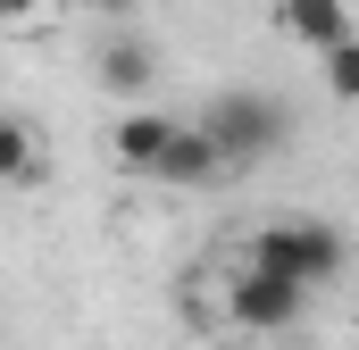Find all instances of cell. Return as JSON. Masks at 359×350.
<instances>
[{
  "instance_id": "6da1fadb",
  "label": "cell",
  "mask_w": 359,
  "mask_h": 350,
  "mask_svg": "<svg viewBox=\"0 0 359 350\" xmlns=\"http://www.w3.org/2000/svg\"><path fill=\"white\" fill-rule=\"evenodd\" d=\"M243 267H268V275H284V284H326V275H343V234L334 225H318V217H268L259 234H251V251H243Z\"/></svg>"
},
{
  "instance_id": "7a4b0ae2",
  "label": "cell",
  "mask_w": 359,
  "mask_h": 350,
  "mask_svg": "<svg viewBox=\"0 0 359 350\" xmlns=\"http://www.w3.org/2000/svg\"><path fill=\"white\" fill-rule=\"evenodd\" d=\"M201 125L217 134V150H226L234 167H259L276 142H284V117H276L268 92H217V100L201 108Z\"/></svg>"
},
{
  "instance_id": "3957f363",
  "label": "cell",
  "mask_w": 359,
  "mask_h": 350,
  "mask_svg": "<svg viewBox=\"0 0 359 350\" xmlns=\"http://www.w3.org/2000/svg\"><path fill=\"white\" fill-rule=\"evenodd\" d=\"M301 284H284L268 267H234V284H226V317L243 326V334H276V326H292L301 317Z\"/></svg>"
},
{
  "instance_id": "277c9868",
  "label": "cell",
  "mask_w": 359,
  "mask_h": 350,
  "mask_svg": "<svg viewBox=\"0 0 359 350\" xmlns=\"http://www.w3.org/2000/svg\"><path fill=\"white\" fill-rule=\"evenodd\" d=\"M276 25H284L292 42H309L318 59H326V50H343V42H359L351 0H276Z\"/></svg>"
},
{
  "instance_id": "5b68a950",
  "label": "cell",
  "mask_w": 359,
  "mask_h": 350,
  "mask_svg": "<svg viewBox=\"0 0 359 350\" xmlns=\"http://www.w3.org/2000/svg\"><path fill=\"white\" fill-rule=\"evenodd\" d=\"M226 150H217V134L209 125H176V142H168V159H159V175L151 183H176V192H192V183H226Z\"/></svg>"
},
{
  "instance_id": "8992f818",
  "label": "cell",
  "mask_w": 359,
  "mask_h": 350,
  "mask_svg": "<svg viewBox=\"0 0 359 350\" xmlns=\"http://www.w3.org/2000/svg\"><path fill=\"white\" fill-rule=\"evenodd\" d=\"M92 76H100V92H109V100L142 108V92H151V76H159V59H151V42L109 34V42H100V59H92Z\"/></svg>"
},
{
  "instance_id": "52a82bcc",
  "label": "cell",
  "mask_w": 359,
  "mask_h": 350,
  "mask_svg": "<svg viewBox=\"0 0 359 350\" xmlns=\"http://www.w3.org/2000/svg\"><path fill=\"white\" fill-rule=\"evenodd\" d=\"M168 142H176V117H159V108H126V117L109 125V150H117V167H134V175H159Z\"/></svg>"
},
{
  "instance_id": "ba28073f",
  "label": "cell",
  "mask_w": 359,
  "mask_h": 350,
  "mask_svg": "<svg viewBox=\"0 0 359 350\" xmlns=\"http://www.w3.org/2000/svg\"><path fill=\"white\" fill-rule=\"evenodd\" d=\"M0 175H8L17 192H34V183L50 175V150H42V134H34V117H25V108H8V117H0Z\"/></svg>"
},
{
  "instance_id": "9c48e42d",
  "label": "cell",
  "mask_w": 359,
  "mask_h": 350,
  "mask_svg": "<svg viewBox=\"0 0 359 350\" xmlns=\"http://www.w3.org/2000/svg\"><path fill=\"white\" fill-rule=\"evenodd\" d=\"M318 76H326V92H334V100H359V42L326 50V59H318Z\"/></svg>"
},
{
  "instance_id": "30bf717a",
  "label": "cell",
  "mask_w": 359,
  "mask_h": 350,
  "mask_svg": "<svg viewBox=\"0 0 359 350\" xmlns=\"http://www.w3.org/2000/svg\"><path fill=\"white\" fill-rule=\"evenodd\" d=\"M67 8H84V17H134V0H67Z\"/></svg>"
},
{
  "instance_id": "8fae6325",
  "label": "cell",
  "mask_w": 359,
  "mask_h": 350,
  "mask_svg": "<svg viewBox=\"0 0 359 350\" xmlns=\"http://www.w3.org/2000/svg\"><path fill=\"white\" fill-rule=\"evenodd\" d=\"M0 8H8V25H25V17H34V0H0Z\"/></svg>"
}]
</instances>
